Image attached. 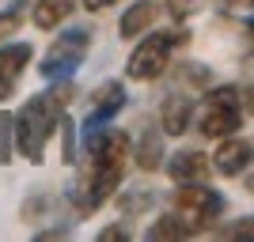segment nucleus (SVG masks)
Returning a JSON list of instances; mask_svg holds the SVG:
<instances>
[{
  "label": "nucleus",
  "mask_w": 254,
  "mask_h": 242,
  "mask_svg": "<svg viewBox=\"0 0 254 242\" xmlns=\"http://www.w3.org/2000/svg\"><path fill=\"white\" fill-rule=\"evenodd\" d=\"M84 137V170L76 174L72 190H68V204L76 216H95L106 200L114 197V190L129 174V133L110 125H99Z\"/></svg>",
  "instance_id": "obj_1"
},
{
  "label": "nucleus",
  "mask_w": 254,
  "mask_h": 242,
  "mask_svg": "<svg viewBox=\"0 0 254 242\" xmlns=\"http://www.w3.org/2000/svg\"><path fill=\"white\" fill-rule=\"evenodd\" d=\"M72 98H76L72 80H53L50 91L31 95L11 114V140H15V147H19V155L27 163H42L46 159V144L57 137V125L68 114Z\"/></svg>",
  "instance_id": "obj_2"
},
{
  "label": "nucleus",
  "mask_w": 254,
  "mask_h": 242,
  "mask_svg": "<svg viewBox=\"0 0 254 242\" xmlns=\"http://www.w3.org/2000/svg\"><path fill=\"white\" fill-rule=\"evenodd\" d=\"M251 114V87L239 84H209L205 87V102L201 110H193V125L205 140H220L232 137L247 125Z\"/></svg>",
  "instance_id": "obj_3"
},
{
  "label": "nucleus",
  "mask_w": 254,
  "mask_h": 242,
  "mask_svg": "<svg viewBox=\"0 0 254 242\" xmlns=\"http://www.w3.org/2000/svg\"><path fill=\"white\" fill-rule=\"evenodd\" d=\"M186 42H190L186 27H179V31H156V27L144 31L137 38V46H133V53H129V61H126V76L133 84H156V80H163L171 68L175 49H182Z\"/></svg>",
  "instance_id": "obj_4"
},
{
  "label": "nucleus",
  "mask_w": 254,
  "mask_h": 242,
  "mask_svg": "<svg viewBox=\"0 0 254 242\" xmlns=\"http://www.w3.org/2000/svg\"><path fill=\"white\" fill-rule=\"evenodd\" d=\"M224 200L220 190H212L209 182H175V193H171V212L182 220V227L190 231V239L212 231L216 223L224 220Z\"/></svg>",
  "instance_id": "obj_5"
},
{
  "label": "nucleus",
  "mask_w": 254,
  "mask_h": 242,
  "mask_svg": "<svg viewBox=\"0 0 254 242\" xmlns=\"http://www.w3.org/2000/svg\"><path fill=\"white\" fill-rule=\"evenodd\" d=\"M91 42H95V31L80 23V27H64L50 46H46L42 61H38V76H42L46 84L53 80H72L76 68L84 64V57L91 53Z\"/></svg>",
  "instance_id": "obj_6"
},
{
  "label": "nucleus",
  "mask_w": 254,
  "mask_h": 242,
  "mask_svg": "<svg viewBox=\"0 0 254 242\" xmlns=\"http://www.w3.org/2000/svg\"><path fill=\"white\" fill-rule=\"evenodd\" d=\"M129 95H126V84L122 80H103V84L91 91L87 98V117H84V129L80 133H91L99 125H114V117L126 110Z\"/></svg>",
  "instance_id": "obj_7"
},
{
  "label": "nucleus",
  "mask_w": 254,
  "mask_h": 242,
  "mask_svg": "<svg viewBox=\"0 0 254 242\" xmlns=\"http://www.w3.org/2000/svg\"><path fill=\"white\" fill-rule=\"evenodd\" d=\"M31 61H34L31 42H15V38H11V42H0V106L15 98V91H19Z\"/></svg>",
  "instance_id": "obj_8"
},
{
  "label": "nucleus",
  "mask_w": 254,
  "mask_h": 242,
  "mask_svg": "<svg viewBox=\"0 0 254 242\" xmlns=\"http://www.w3.org/2000/svg\"><path fill=\"white\" fill-rule=\"evenodd\" d=\"M251 155H254V140L247 133H232V137H220V144L209 155V163L224 178H239V174L251 170Z\"/></svg>",
  "instance_id": "obj_9"
},
{
  "label": "nucleus",
  "mask_w": 254,
  "mask_h": 242,
  "mask_svg": "<svg viewBox=\"0 0 254 242\" xmlns=\"http://www.w3.org/2000/svg\"><path fill=\"white\" fill-rule=\"evenodd\" d=\"M163 129L159 125H140L137 137H129V163L144 174H156L167 159V147H163Z\"/></svg>",
  "instance_id": "obj_10"
},
{
  "label": "nucleus",
  "mask_w": 254,
  "mask_h": 242,
  "mask_svg": "<svg viewBox=\"0 0 254 242\" xmlns=\"http://www.w3.org/2000/svg\"><path fill=\"white\" fill-rule=\"evenodd\" d=\"M159 170H167L171 182H209V178H212L209 155H205V151H197V147H182V151L167 155Z\"/></svg>",
  "instance_id": "obj_11"
},
{
  "label": "nucleus",
  "mask_w": 254,
  "mask_h": 242,
  "mask_svg": "<svg viewBox=\"0 0 254 242\" xmlns=\"http://www.w3.org/2000/svg\"><path fill=\"white\" fill-rule=\"evenodd\" d=\"M193 110H197V102L186 91H175V95L163 98V106H159V114H156V125L163 129V137H182L193 125Z\"/></svg>",
  "instance_id": "obj_12"
},
{
  "label": "nucleus",
  "mask_w": 254,
  "mask_h": 242,
  "mask_svg": "<svg viewBox=\"0 0 254 242\" xmlns=\"http://www.w3.org/2000/svg\"><path fill=\"white\" fill-rule=\"evenodd\" d=\"M159 19V4L156 0H133L126 11H122V19H118V34L126 38V42H137L144 31H152Z\"/></svg>",
  "instance_id": "obj_13"
},
{
  "label": "nucleus",
  "mask_w": 254,
  "mask_h": 242,
  "mask_svg": "<svg viewBox=\"0 0 254 242\" xmlns=\"http://www.w3.org/2000/svg\"><path fill=\"white\" fill-rule=\"evenodd\" d=\"M31 23L38 31H57L61 23H68V15L76 11V0H31Z\"/></svg>",
  "instance_id": "obj_14"
},
{
  "label": "nucleus",
  "mask_w": 254,
  "mask_h": 242,
  "mask_svg": "<svg viewBox=\"0 0 254 242\" xmlns=\"http://www.w3.org/2000/svg\"><path fill=\"white\" fill-rule=\"evenodd\" d=\"M110 200L118 204V212H122L126 220H137V216H144V212L156 204V193H152L148 186H129V190H114Z\"/></svg>",
  "instance_id": "obj_15"
},
{
  "label": "nucleus",
  "mask_w": 254,
  "mask_h": 242,
  "mask_svg": "<svg viewBox=\"0 0 254 242\" xmlns=\"http://www.w3.org/2000/svg\"><path fill=\"white\" fill-rule=\"evenodd\" d=\"M144 239H152V242H182V239H190V231L182 227V220L175 212H163V216H156V220L148 223Z\"/></svg>",
  "instance_id": "obj_16"
},
{
  "label": "nucleus",
  "mask_w": 254,
  "mask_h": 242,
  "mask_svg": "<svg viewBox=\"0 0 254 242\" xmlns=\"http://www.w3.org/2000/svg\"><path fill=\"white\" fill-rule=\"evenodd\" d=\"M53 208H57V197H53L50 190H34L31 197L19 204V216H23V223H38V220H50Z\"/></svg>",
  "instance_id": "obj_17"
},
{
  "label": "nucleus",
  "mask_w": 254,
  "mask_h": 242,
  "mask_svg": "<svg viewBox=\"0 0 254 242\" xmlns=\"http://www.w3.org/2000/svg\"><path fill=\"white\" fill-rule=\"evenodd\" d=\"M27 8H31V0H11L8 8H0V42H11V38L23 31Z\"/></svg>",
  "instance_id": "obj_18"
},
{
  "label": "nucleus",
  "mask_w": 254,
  "mask_h": 242,
  "mask_svg": "<svg viewBox=\"0 0 254 242\" xmlns=\"http://www.w3.org/2000/svg\"><path fill=\"white\" fill-rule=\"evenodd\" d=\"M179 68H182V80H186L190 87H201L205 91V87L212 84V72L205 68V64H179Z\"/></svg>",
  "instance_id": "obj_19"
},
{
  "label": "nucleus",
  "mask_w": 254,
  "mask_h": 242,
  "mask_svg": "<svg viewBox=\"0 0 254 242\" xmlns=\"http://www.w3.org/2000/svg\"><path fill=\"white\" fill-rule=\"evenodd\" d=\"M129 239H133V231H129L126 223H110V227L99 231V242H129Z\"/></svg>",
  "instance_id": "obj_20"
},
{
  "label": "nucleus",
  "mask_w": 254,
  "mask_h": 242,
  "mask_svg": "<svg viewBox=\"0 0 254 242\" xmlns=\"http://www.w3.org/2000/svg\"><path fill=\"white\" fill-rule=\"evenodd\" d=\"M0 140H4V147H0V163H11V114L0 117Z\"/></svg>",
  "instance_id": "obj_21"
},
{
  "label": "nucleus",
  "mask_w": 254,
  "mask_h": 242,
  "mask_svg": "<svg viewBox=\"0 0 254 242\" xmlns=\"http://www.w3.org/2000/svg\"><path fill=\"white\" fill-rule=\"evenodd\" d=\"M224 235H228V239H243V242H247V239H251V216H243L239 223H232Z\"/></svg>",
  "instance_id": "obj_22"
},
{
  "label": "nucleus",
  "mask_w": 254,
  "mask_h": 242,
  "mask_svg": "<svg viewBox=\"0 0 254 242\" xmlns=\"http://www.w3.org/2000/svg\"><path fill=\"white\" fill-rule=\"evenodd\" d=\"M80 4H84L87 11H106V8H118L122 0H80Z\"/></svg>",
  "instance_id": "obj_23"
},
{
  "label": "nucleus",
  "mask_w": 254,
  "mask_h": 242,
  "mask_svg": "<svg viewBox=\"0 0 254 242\" xmlns=\"http://www.w3.org/2000/svg\"><path fill=\"white\" fill-rule=\"evenodd\" d=\"M220 4L228 11H247V8H251V0H220Z\"/></svg>",
  "instance_id": "obj_24"
}]
</instances>
